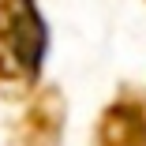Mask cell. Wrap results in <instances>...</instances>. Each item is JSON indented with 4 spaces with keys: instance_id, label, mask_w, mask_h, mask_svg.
I'll return each mask as SVG.
<instances>
[{
    "instance_id": "cell-3",
    "label": "cell",
    "mask_w": 146,
    "mask_h": 146,
    "mask_svg": "<svg viewBox=\"0 0 146 146\" xmlns=\"http://www.w3.org/2000/svg\"><path fill=\"white\" fill-rule=\"evenodd\" d=\"M94 146H146V86H116L94 120Z\"/></svg>"
},
{
    "instance_id": "cell-1",
    "label": "cell",
    "mask_w": 146,
    "mask_h": 146,
    "mask_svg": "<svg viewBox=\"0 0 146 146\" xmlns=\"http://www.w3.org/2000/svg\"><path fill=\"white\" fill-rule=\"evenodd\" d=\"M52 30L38 0H0V101L19 105L45 82Z\"/></svg>"
},
{
    "instance_id": "cell-2",
    "label": "cell",
    "mask_w": 146,
    "mask_h": 146,
    "mask_svg": "<svg viewBox=\"0 0 146 146\" xmlns=\"http://www.w3.org/2000/svg\"><path fill=\"white\" fill-rule=\"evenodd\" d=\"M68 135V94L60 82H41L23 101L19 116L4 131V146H64Z\"/></svg>"
}]
</instances>
